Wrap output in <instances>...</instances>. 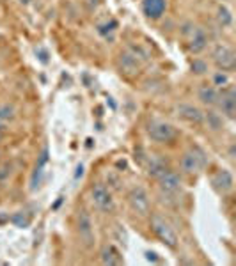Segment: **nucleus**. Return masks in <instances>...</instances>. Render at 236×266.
Listing matches in <instances>:
<instances>
[{"label": "nucleus", "instance_id": "nucleus-1", "mask_svg": "<svg viewBox=\"0 0 236 266\" xmlns=\"http://www.w3.org/2000/svg\"><path fill=\"white\" fill-rule=\"evenodd\" d=\"M209 164V158L208 153H206L204 149L199 148V146H194V148H190L188 151H185L181 156V170L188 176H197L208 167Z\"/></svg>", "mask_w": 236, "mask_h": 266}, {"label": "nucleus", "instance_id": "nucleus-2", "mask_svg": "<svg viewBox=\"0 0 236 266\" xmlns=\"http://www.w3.org/2000/svg\"><path fill=\"white\" fill-rule=\"evenodd\" d=\"M151 231L155 232V236L169 248H176L178 246V232L172 227V224L165 218V216L158 215H151Z\"/></svg>", "mask_w": 236, "mask_h": 266}, {"label": "nucleus", "instance_id": "nucleus-3", "mask_svg": "<svg viewBox=\"0 0 236 266\" xmlns=\"http://www.w3.org/2000/svg\"><path fill=\"white\" fill-rule=\"evenodd\" d=\"M146 132L147 137L153 142H158V144H170L178 137V132H176L174 126L167 121H162V119H151L147 122Z\"/></svg>", "mask_w": 236, "mask_h": 266}, {"label": "nucleus", "instance_id": "nucleus-4", "mask_svg": "<svg viewBox=\"0 0 236 266\" xmlns=\"http://www.w3.org/2000/svg\"><path fill=\"white\" fill-rule=\"evenodd\" d=\"M128 204L132 208V212L139 216H147L151 212V200L147 196L146 188L142 186H133L126 196Z\"/></svg>", "mask_w": 236, "mask_h": 266}, {"label": "nucleus", "instance_id": "nucleus-5", "mask_svg": "<svg viewBox=\"0 0 236 266\" xmlns=\"http://www.w3.org/2000/svg\"><path fill=\"white\" fill-rule=\"evenodd\" d=\"M91 200H93L94 208L103 213H110L116 206L112 194L103 183H96L91 186Z\"/></svg>", "mask_w": 236, "mask_h": 266}, {"label": "nucleus", "instance_id": "nucleus-6", "mask_svg": "<svg viewBox=\"0 0 236 266\" xmlns=\"http://www.w3.org/2000/svg\"><path fill=\"white\" fill-rule=\"evenodd\" d=\"M211 60L215 62V66L222 71H229L231 73L236 66V54L231 46L227 44H217L211 52Z\"/></svg>", "mask_w": 236, "mask_h": 266}, {"label": "nucleus", "instance_id": "nucleus-7", "mask_svg": "<svg viewBox=\"0 0 236 266\" xmlns=\"http://www.w3.org/2000/svg\"><path fill=\"white\" fill-rule=\"evenodd\" d=\"M77 231L80 236V242L84 243V246L91 248L94 245V224L91 218V213L87 210H80L77 216Z\"/></svg>", "mask_w": 236, "mask_h": 266}, {"label": "nucleus", "instance_id": "nucleus-8", "mask_svg": "<svg viewBox=\"0 0 236 266\" xmlns=\"http://www.w3.org/2000/svg\"><path fill=\"white\" fill-rule=\"evenodd\" d=\"M218 110H220V116L222 118H227L229 121L236 118V92H234V87L229 86L227 89H222L220 90V96H218V102L217 105Z\"/></svg>", "mask_w": 236, "mask_h": 266}, {"label": "nucleus", "instance_id": "nucleus-9", "mask_svg": "<svg viewBox=\"0 0 236 266\" xmlns=\"http://www.w3.org/2000/svg\"><path fill=\"white\" fill-rule=\"evenodd\" d=\"M209 183H211V188L215 192L220 194V196H225V194L232 192V188H234V178H232L231 170L220 168V170H217V172L213 174Z\"/></svg>", "mask_w": 236, "mask_h": 266}, {"label": "nucleus", "instance_id": "nucleus-10", "mask_svg": "<svg viewBox=\"0 0 236 266\" xmlns=\"http://www.w3.org/2000/svg\"><path fill=\"white\" fill-rule=\"evenodd\" d=\"M156 180H158V186L162 190V194L174 196V194H178L181 190V178H179L178 172L170 170V168L165 170L160 178H156Z\"/></svg>", "mask_w": 236, "mask_h": 266}, {"label": "nucleus", "instance_id": "nucleus-11", "mask_svg": "<svg viewBox=\"0 0 236 266\" xmlns=\"http://www.w3.org/2000/svg\"><path fill=\"white\" fill-rule=\"evenodd\" d=\"M176 116L179 119H183V121L192 122V124H201L204 121V112L199 106L192 105V103H179L176 106Z\"/></svg>", "mask_w": 236, "mask_h": 266}, {"label": "nucleus", "instance_id": "nucleus-12", "mask_svg": "<svg viewBox=\"0 0 236 266\" xmlns=\"http://www.w3.org/2000/svg\"><path fill=\"white\" fill-rule=\"evenodd\" d=\"M208 46V34L204 32V28L201 27H194L190 30V38H188V52L190 54H201L206 50Z\"/></svg>", "mask_w": 236, "mask_h": 266}, {"label": "nucleus", "instance_id": "nucleus-13", "mask_svg": "<svg viewBox=\"0 0 236 266\" xmlns=\"http://www.w3.org/2000/svg\"><path fill=\"white\" fill-rule=\"evenodd\" d=\"M119 68H121V73H124L126 76H133V74H137L140 71V62L135 54L123 52L119 55Z\"/></svg>", "mask_w": 236, "mask_h": 266}, {"label": "nucleus", "instance_id": "nucleus-14", "mask_svg": "<svg viewBox=\"0 0 236 266\" xmlns=\"http://www.w3.org/2000/svg\"><path fill=\"white\" fill-rule=\"evenodd\" d=\"M167 9V0H142V12L149 20H160Z\"/></svg>", "mask_w": 236, "mask_h": 266}, {"label": "nucleus", "instance_id": "nucleus-15", "mask_svg": "<svg viewBox=\"0 0 236 266\" xmlns=\"http://www.w3.org/2000/svg\"><path fill=\"white\" fill-rule=\"evenodd\" d=\"M146 170L151 178H160L165 170H169V164H167L165 158L151 154V156H147V160H146Z\"/></svg>", "mask_w": 236, "mask_h": 266}, {"label": "nucleus", "instance_id": "nucleus-16", "mask_svg": "<svg viewBox=\"0 0 236 266\" xmlns=\"http://www.w3.org/2000/svg\"><path fill=\"white\" fill-rule=\"evenodd\" d=\"M220 96V89L215 86H201L197 90V100L206 106H215Z\"/></svg>", "mask_w": 236, "mask_h": 266}, {"label": "nucleus", "instance_id": "nucleus-17", "mask_svg": "<svg viewBox=\"0 0 236 266\" xmlns=\"http://www.w3.org/2000/svg\"><path fill=\"white\" fill-rule=\"evenodd\" d=\"M101 262L103 264H121L123 262V258L119 256V252L114 248L112 245H107L103 246V250H101Z\"/></svg>", "mask_w": 236, "mask_h": 266}, {"label": "nucleus", "instance_id": "nucleus-18", "mask_svg": "<svg viewBox=\"0 0 236 266\" xmlns=\"http://www.w3.org/2000/svg\"><path fill=\"white\" fill-rule=\"evenodd\" d=\"M215 18H217V24L220 25L222 28H227L232 25V14H231V9H229L227 6H222V4L218 6Z\"/></svg>", "mask_w": 236, "mask_h": 266}, {"label": "nucleus", "instance_id": "nucleus-19", "mask_svg": "<svg viewBox=\"0 0 236 266\" xmlns=\"http://www.w3.org/2000/svg\"><path fill=\"white\" fill-rule=\"evenodd\" d=\"M211 86H215L217 89H227L229 86H231V74H229V71H215L211 76Z\"/></svg>", "mask_w": 236, "mask_h": 266}, {"label": "nucleus", "instance_id": "nucleus-20", "mask_svg": "<svg viewBox=\"0 0 236 266\" xmlns=\"http://www.w3.org/2000/svg\"><path fill=\"white\" fill-rule=\"evenodd\" d=\"M204 121H206V124H208V128L215 130V132H217V130H222V126H224V119H222V116L217 112L204 114Z\"/></svg>", "mask_w": 236, "mask_h": 266}, {"label": "nucleus", "instance_id": "nucleus-21", "mask_svg": "<svg viewBox=\"0 0 236 266\" xmlns=\"http://www.w3.org/2000/svg\"><path fill=\"white\" fill-rule=\"evenodd\" d=\"M16 118V110L13 105H8V103H2L0 105V122H8L13 121Z\"/></svg>", "mask_w": 236, "mask_h": 266}, {"label": "nucleus", "instance_id": "nucleus-22", "mask_svg": "<svg viewBox=\"0 0 236 266\" xmlns=\"http://www.w3.org/2000/svg\"><path fill=\"white\" fill-rule=\"evenodd\" d=\"M11 222L15 224L16 227H20V229H25V227L31 226V216L24 212H18L11 216Z\"/></svg>", "mask_w": 236, "mask_h": 266}, {"label": "nucleus", "instance_id": "nucleus-23", "mask_svg": "<svg viewBox=\"0 0 236 266\" xmlns=\"http://www.w3.org/2000/svg\"><path fill=\"white\" fill-rule=\"evenodd\" d=\"M190 70L195 74H204V73H208V64L201 59H194V62L190 64Z\"/></svg>", "mask_w": 236, "mask_h": 266}, {"label": "nucleus", "instance_id": "nucleus-24", "mask_svg": "<svg viewBox=\"0 0 236 266\" xmlns=\"http://www.w3.org/2000/svg\"><path fill=\"white\" fill-rule=\"evenodd\" d=\"M4 135H6V132H4V124L0 122V142H2V138H4Z\"/></svg>", "mask_w": 236, "mask_h": 266}, {"label": "nucleus", "instance_id": "nucleus-25", "mask_svg": "<svg viewBox=\"0 0 236 266\" xmlns=\"http://www.w3.org/2000/svg\"><path fill=\"white\" fill-rule=\"evenodd\" d=\"M89 2H91V4H94V6L98 4V0H89Z\"/></svg>", "mask_w": 236, "mask_h": 266}, {"label": "nucleus", "instance_id": "nucleus-26", "mask_svg": "<svg viewBox=\"0 0 236 266\" xmlns=\"http://www.w3.org/2000/svg\"><path fill=\"white\" fill-rule=\"evenodd\" d=\"M20 2H24V4H29V2H31V0H20Z\"/></svg>", "mask_w": 236, "mask_h": 266}]
</instances>
